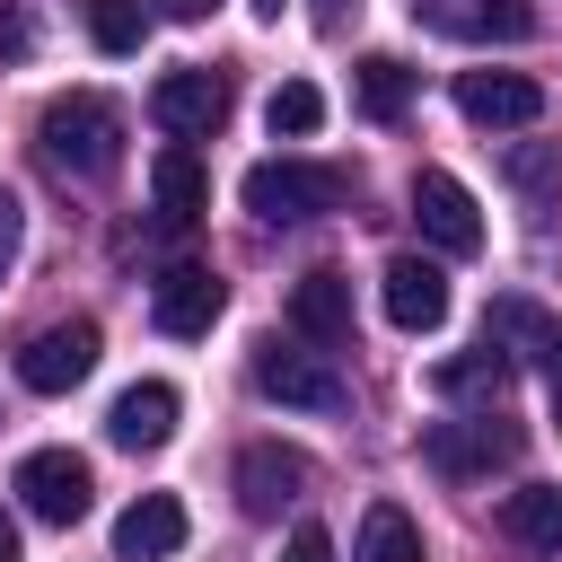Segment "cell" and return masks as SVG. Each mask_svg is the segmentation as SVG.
Segmentation results:
<instances>
[{
    "instance_id": "cell-1",
    "label": "cell",
    "mask_w": 562,
    "mask_h": 562,
    "mask_svg": "<svg viewBox=\"0 0 562 562\" xmlns=\"http://www.w3.org/2000/svg\"><path fill=\"white\" fill-rule=\"evenodd\" d=\"M35 140H44V158H53L61 176L97 184V176L123 167V105L97 97V88H70V97H53V105L35 114Z\"/></svg>"
},
{
    "instance_id": "cell-2",
    "label": "cell",
    "mask_w": 562,
    "mask_h": 562,
    "mask_svg": "<svg viewBox=\"0 0 562 562\" xmlns=\"http://www.w3.org/2000/svg\"><path fill=\"white\" fill-rule=\"evenodd\" d=\"M237 193H246V211H255V220H272V228H299V220H325V211H342L351 176H342V167H316V158H255Z\"/></svg>"
},
{
    "instance_id": "cell-3",
    "label": "cell",
    "mask_w": 562,
    "mask_h": 562,
    "mask_svg": "<svg viewBox=\"0 0 562 562\" xmlns=\"http://www.w3.org/2000/svg\"><path fill=\"white\" fill-rule=\"evenodd\" d=\"M255 386L272 395V404H299V413H342L351 404V386H342V369L325 360V351H299V342H255Z\"/></svg>"
},
{
    "instance_id": "cell-4",
    "label": "cell",
    "mask_w": 562,
    "mask_h": 562,
    "mask_svg": "<svg viewBox=\"0 0 562 562\" xmlns=\"http://www.w3.org/2000/svg\"><path fill=\"white\" fill-rule=\"evenodd\" d=\"M97 351H105V334H97L88 316L44 325V334H26V342H18V386H35V395H70V386L97 369Z\"/></svg>"
},
{
    "instance_id": "cell-5",
    "label": "cell",
    "mask_w": 562,
    "mask_h": 562,
    "mask_svg": "<svg viewBox=\"0 0 562 562\" xmlns=\"http://www.w3.org/2000/svg\"><path fill=\"white\" fill-rule=\"evenodd\" d=\"M18 501H26L44 527H79L88 501H97V474H88V457H70V448H35V457H18Z\"/></svg>"
},
{
    "instance_id": "cell-6",
    "label": "cell",
    "mask_w": 562,
    "mask_h": 562,
    "mask_svg": "<svg viewBox=\"0 0 562 562\" xmlns=\"http://www.w3.org/2000/svg\"><path fill=\"white\" fill-rule=\"evenodd\" d=\"M149 114H158V132H176V140H211L220 123H228V79L220 70H167L158 88H149Z\"/></svg>"
},
{
    "instance_id": "cell-7",
    "label": "cell",
    "mask_w": 562,
    "mask_h": 562,
    "mask_svg": "<svg viewBox=\"0 0 562 562\" xmlns=\"http://www.w3.org/2000/svg\"><path fill=\"white\" fill-rule=\"evenodd\" d=\"M413 220H422V237H430L439 255H474V246H483V211H474V193H465L448 167H422V176H413Z\"/></svg>"
},
{
    "instance_id": "cell-8",
    "label": "cell",
    "mask_w": 562,
    "mask_h": 562,
    "mask_svg": "<svg viewBox=\"0 0 562 562\" xmlns=\"http://www.w3.org/2000/svg\"><path fill=\"white\" fill-rule=\"evenodd\" d=\"M220 307H228V290H220V272H211V263H167V272H158V290H149V316H158V334H176V342L211 334V325H220Z\"/></svg>"
},
{
    "instance_id": "cell-9",
    "label": "cell",
    "mask_w": 562,
    "mask_h": 562,
    "mask_svg": "<svg viewBox=\"0 0 562 562\" xmlns=\"http://www.w3.org/2000/svg\"><path fill=\"white\" fill-rule=\"evenodd\" d=\"M307 483H316V465H307L299 448H281V439H255V448L237 457V509H246V518H281Z\"/></svg>"
},
{
    "instance_id": "cell-10",
    "label": "cell",
    "mask_w": 562,
    "mask_h": 562,
    "mask_svg": "<svg viewBox=\"0 0 562 562\" xmlns=\"http://www.w3.org/2000/svg\"><path fill=\"white\" fill-rule=\"evenodd\" d=\"M413 18L430 35H457V44H518V35H536V0H413Z\"/></svg>"
},
{
    "instance_id": "cell-11",
    "label": "cell",
    "mask_w": 562,
    "mask_h": 562,
    "mask_svg": "<svg viewBox=\"0 0 562 562\" xmlns=\"http://www.w3.org/2000/svg\"><path fill=\"white\" fill-rule=\"evenodd\" d=\"M457 114L483 123V132H527L544 114V88L518 79V70H457Z\"/></svg>"
},
{
    "instance_id": "cell-12",
    "label": "cell",
    "mask_w": 562,
    "mask_h": 562,
    "mask_svg": "<svg viewBox=\"0 0 562 562\" xmlns=\"http://www.w3.org/2000/svg\"><path fill=\"white\" fill-rule=\"evenodd\" d=\"M176 413H184V404H176V386H167V378H140V386H123V395L105 404V439H114V448H132V457H149V448H167V439H176Z\"/></svg>"
},
{
    "instance_id": "cell-13",
    "label": "cell",
    "mask_w": 562,
    "mask_h": 562,
    "mask_svg": "<svg viewBox=\"0 0 562 562\" xmlns=\"http://www.w3.org/2000/svg\"><path fill=\"white\" fill-rule=\"evenodd\" d=\"M501 457H518V422H501V413L430 422V465H439V474H483V465H501Z\"/></svg>"
},
{
    "instance_id": "cell-14",
    "label": "cell",
    "mask_w": 562,
    "mask_h": 562,
    "mask_svg": "<svg viewBox=\"0 0 562 562\" xmlns=\"http://www.w3.org/2000/svg\"><path fill=\"white\" fill-rule=\"evenodd\" d=\"M386 325H395V334L448 325V272L422 263V255H395V263H386Z\"/></svg>"
},
{
    "instance_id": "cell-15",
    "label": "cell",
    "mask_w": 562,
    "mask_h": 562,
    "mask_svg": "<svg viewBox=\"0 0 562 562\" xmlns=\"http://www.w3.org/2000/svg\"><path fill=\"white\" fill-rule=\"evenodd\" d=\"M290 334L316 342V351H342V342H351V281H342V272H299V290H290Z\"/></svg>"
},
{
    "instance_id": "cell-16",
    "label": "cell",
    "mask_w": 562,
    "mask_h": 562,
    "mask_svg": "<svg viewBox=\"0 0 562 562\" xmlns=\"http://www.w3.org/2000/svg\"><path fill=\"white\" fill-rule=\"evenodd\" d=\"M184 544V501L176 492H140L123 518H114V553L123 562H158V553H176Z\"/></svg>"
},
{
    "instance_id": "cell-17",
    "label": "cell",
    "mask_w": 562,
    "mask_h": 562,
    "mask_svg": "<svg viewBox=\"0 0 562 562\" xmlns=\"http://www.w3.org/2000/svg\"><path fill=\"white\" fill-rule=\"evenodd\" d=\"M149 193H158V220H167V228H184V220H202V211H211V176H202V158H193L184 140H176V149H158Z\"/></svg>"
},
{
    "instance_id": "cell-18",
    "label": "cell",
    "mask_w": 562,
    "mask_h": 562,
    "mask_svg": "<svg viewBox=\"0 0 562 562\" xmlns=\"http://www.w3.org/2000/svg\"><path fill=\"white\" fill-rule=\"evenodd\" d=\"M501 536L527 553H562V483H518L501 501Z\"/></svg>"
},
{
    "instance_id": "cell-19",
    "label": "cell",
    "mask_w": 562,
    "mask_h": 562,
    "mask_svg": "<svg viewBox=\"0 0 562 562\" xmlns=\"http://www.w3.org/2000/svg\"><path fill=\"white\" fill-rule=\"evenodd\" d=\"M501 386H509V351H492V342L430 369V395L439 404H501Z\"/></svg>"
},
{
    "instance_id": "cell-20",
    "label": "cell",
    "mask_w": 562,
    "mask_h": 562,
    "mask_svg": "<svg viewBox=\"0 0 562 562\" xmlns=\"http://www.w3.org/2000/svg\"><path fill=\"white\" fill-rule=\"evenodd\" d=\"M351 97H360V114H369V123H395V114L413 105V70H404L395 53H369V61L351 70Z\"/></svg>"
},
{
    "instance_id": "cell-21",
    "label": "cell",
    "mask_w": 562,
    "mask_h": 562,
    "mask_svg": "<svg viewBox=\"0 0 562 562\" xmlns=\"http://www.w3.org/2000/svg\"><path fill=\"white\" fill-rule=\"evenodd\" d=\"M351 562H422V527H413L395 501H378V509L360 518V544H351Z\"/></svg>"
},
{
    "instance_id": "cell-22",
    "label": "cell",
    "mask_w": 562,
    "mask_h": 562,
    "mask_svg": "<svg viewBox=\"0 0 562 562\" xmlns=\"http://www.w3.org/2000/svg\"><path fill=\"white\" fill-rule=\"evenodd\" d=\"M263 123H272V140H307V132L325 123L316 79H281V88H272V105H263Z\"/></svg>"
},
{
    "instance_id": "cell-23",
    "label": "cell",
    "mask_w": 562,
    "mask_h": 562,
    "mask_svg": "<svg viewBox=\"0 0 562 562\" xmlns=\"http://www.w3.org/2000/svg\"><path fill=\"white\" fill-rule=\"evenodd\" d=\"M88 35H97V53H140L149 9L140 0H88Z\"/></svg>"
},
{
    "instance_id": "cell-24",
    "label": "cell",
    "mask_w": 562,
    "mask_h": 562,
    "mask_svg": "<svg viewBox=\"0 0 562 562\" xmlns=\"http://www.w3.org/2000/svg\"><path fill=\"white\" fill-rule=\"evenodd\" d=\"M509 184L553 193V184H562V140H527V149H509Z\"/></svg>"
},
{
    "instance_id": "cell-25",
    "label": "cell",
    "mask_w": 562,
    "mask_h": 562,
    "mask_svg": "<svg viewBox=\"0 0 562 562\" xmlns=\"http://www.w3.org/2000/svg\"><path fill=\"white\" fill-rule=\"evenodd\" d=\"M26 53H35V26L18 0H0V61H26Z\"/></svg>"
},
{
    "instance_id": "cell-26",
    "label": "cell",
    "mask_w": 562,
    "mask_h": 562,
    "mask_svg": "<svg viewBox=\"0 0 562 562\" xmlns=\"http://www.w3.org/2000/svg\"><path fill=\"white\" fill-rule=\"evenodd\" d=\"M281 562H334V536H325V527H299V536L281 544Z\"/></svg>"
},
{
    "instance_id": "cell-27",
    "label": "cell",
    "mask_w": 562,
    "mask_h": 562,
    "mask_svg": "<svg viewBox=\"0 0 562 562\" xmlns=\"http://www.w3.org/2000/svg\"><path fill=\"white\" fill-rule=\"evenodd\" d=\"M18 228H26V220H18V193H9V184H0V272H9V263H18Z\"/></svg>"
},
{
    "instance_id": "cell-28",
    "label": "cell",
    "mask_w": 562,
    "mask_h": 562,
    "mask_svg": "<svg viewBox=\"0 0 562 562\" xmlns=\"http://www.w3.org/2000/svg\"><path fill=\"white\" fill-rule=\"evenodd\" d=\"M544 395H553V413H562V325H544Z\"/></svg>"
},
{
    "instance_id": "cell-29",
    "label": "cell",
    "mask_w": 562,
    "mask_h": 562,
    "mask_svg": "<svg viewBox=\"0 0 562 562\" xmlns=\"http://www.w3.org/2000/svg\"><path fill=\"white\" fill-rule=\"evenodd\" d=\"M360 18V0H316V35H342Z\"/></svg>"
},
{
    "instance_id": "cell-30",
    "label": "cell",
    "mask_w": 562,
    "mask_h": 562,
    "mask_svg": "<svg viewBox=\"0 0 562 562\" xmlns=\"http://www.w3.org/2000/svg\"><path fill=\"white\" fill-rule=\"evenodd\" d=\"M158 9H167V18H184V26H193V18H211V0H158Z\"/></svg>"
},
{
    "instance_id": "cell-31",
    "label": "cell",
    "mask_w": 562,
    "mask_h": 562,
    "mask_svg": "<svg viewBox=\"0 0 562 562\" xmlns=\"http://www.w3.org/2000/svg\"><path fill=\"white\" fill-rule=\"evenodd\" d=\"M0 562H18V527L9 518H0Z\"/></svg>"
},
{
    "instance_id": "cell-32",
    "label": "cell",
    "mask_w": 562,
    "mask_h": 562,
    "mask_svg": "<svg viewBox=\"0 0 562 562\" xmlns=\"http://www.w3.org/2000/svg\"><path fill=\"white\" fill-rule=\"evenodd\" d=\"M246 9H255V18H263V26H272V18H281V0H246Z\"/></svg>"
}]
</instances>
